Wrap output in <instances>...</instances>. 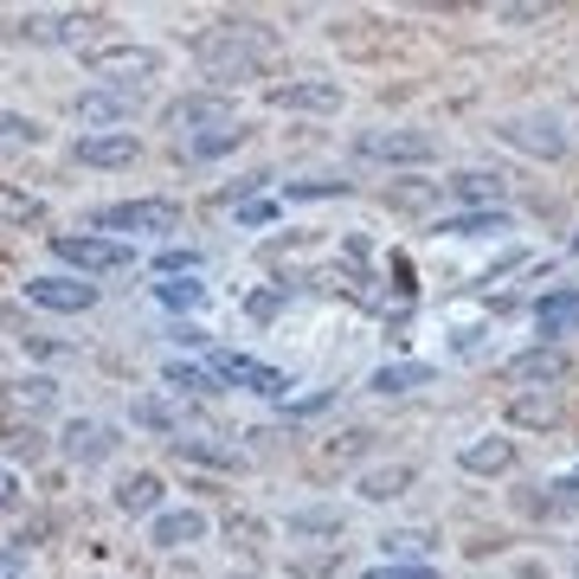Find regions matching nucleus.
Returning <instances> with one entry per match:
<instances>
[{
	"mask_svg": "<svg viewBox=\"0 0 579 579\" xmlns=\"http://www.w3.org/2000/svg\"><path fill=\"white\" fill-rule=\"evenodd\" d=\"M329 399H335V393H309V399H296V406H290V419H309V412H322Z\"/></svg>",
	"mask_w": 579,
	"mask_h": 579,
	"instance_id": "obj_38",
	"label": "nucleus"
},
{
	"mask_svg": "<svg viewBox=\"0 0 579 579\" xmlns=\"http://www.w3.org/2000/svg\"><path fill=\"white\" fill-rule=\"evenodd\" d=\"M116 508H130V515L155 508V515H161V477H155V470H130V477L116 483Z\"/></svg>",
	"mask_w": 579,
	"mask_h": 579,
	"instance_id": "obj_22",
	"label": "nucleus"
},
{
	"mask_svg": "<svg viewBox=\"0 0 579 579\" xmlns=\"http://www.w3.org/2000/svg\"><path fill=\"white\" fill-rule=\"evenodd\" d=\"M143 97H148V90H116V84H90V90L77 97V116H84V123H90V136H97V130H116V123L143 116Z\"/></svg>",
	"mask_w": 579,
	"mask_h": 579,
	"instance_id": "obj_8",
	"label": "nucleus"
},
{
	"mask_svg": "<svg viewBox=\"0 0 579 579\" xmlns=\"http://www.w3.org/2000/svg\"><path fill=\"white\" fill-rule=\"evenodd\" d=\"M200 65L219 77V84H238V77L258 72V52L245 46V26H225V33H207L200 39Z\"/></svg>",
	"mask_w": 579,
	"mask_h": 579,
	"instance_id": "obj_6",
	"label": "nucleus"
},
{
	"mask_svg": "<svg viewBox=\"0 0 579 579\" xmlns=\"http://www.w3.org/2000/svg\"><path fill=\"white\" fill-rule=\"evenodd\" d=\"M130 419H136L143 432H155V438H181V412H174L168 399H136Z\"/></svg>",
	"mask_w": 579,
	"mask_h": 579,
	"instance_id": "obj_26",
	"label": "nucleus"
},
{
	"mask_svg": "<svg viewBox=\"0 0 579 579\" xmlns=\"http://www.w3.org/2000/svg\"><path fill=\"white\" fill-rule=\"evenodd\" d=\"M168 342H181V348H207L213 335H207L200 322H174V329H168Z\"/></svg>",
	"mask_w": 579,
	"mask_h": 579,
	"instance_id": "obj_36",
	"label": "nucleus"
},
{
	"mask_svg": "<svg viewBox=\"0 0 579 579\" xmlns=\"http://www.w3.org/2000/svg\"><path fill=\"white\" fill-rule=\"evenodd\" d=\"M534 329L554 342V335H579V290L574 284H560V290H547L541 303H534Z\"/></svg>",
	"mask_w": 579,
	"mask_h": 579,
	"instance_id": "obj_15",
	"label": "nucleus"
},
{
	"mask_svg": "<svg viewBox=\"0 0 579 579\" xmlns=\"http://www.w3.org/2000/svg\"><path fill=\"white\" fill-rule=\"evenodd\" d=\"M554 419H560L554 393H515L508 399V426H554Z\"/></svg>",
	"mask_w": 579,
	"mask_h": 579,
	"instance_id": "obj_24",
	"label": "nucleus"
},
{
	"mask_svg": "<svg viewBox=\"0 0 579 579\" xmlns=\"http://www.w3.org/2000/svg\"><path fill=\"white\" fill-rule=\"evenodd\" d=\"M367 579H432V574H419V567H373Z\"/></svg>",
	"mask_w": 579,
	"mask_h": 579,
	"instance_id": "obj_40",
	"label": "nucleus"
},
{
	"mask_svg": "<svg viewBox=\"0 0 579 579\" xmlns=\"http://www.w3.org/2000/svg\"><path fill=\"white\" fill-rule=\"evenodd\" d=\"M213 380L219 386H245L258 399H284L290 393L284 367H264V361H251V355H213Z\"/></svg>",
	"mask_w": 579,
	"mask_h": 579,
	"instance_id": "obj_7",
	"label": "nucleus"
},
{
	"mask_svg": "<svg viewBox=\"0 0 579 579\" xmlns=\"http://www.w3.org/2000/svg\"><path fill=\"white\" fill-rule=\"evenodd\" d=\"M574 251H579V245H574Z\"/></svg>",
	"mask_w": 579,
	"mask_h": 579,
	"instance_id": "obj_42",
	"label": "nucleus"
},
{
	"mask_svg": "<svg viewBox=\"0 0 579 579\" xmlns=\"http://www.w3.org/2000/svg\"><path fill=\"white\" fill-rule=\"evenodd\" d=\"M412 477H419L412 464H386V470H367V477H361V496H367V503H393V496H406V490H412Z\"/></svg>",
	"mask_w": 579,
	"mask_h": 579,
	"instance_id": "obj_23",
	"label": "nucleus"
},
{
	"mask_svg": "<svg viewBox=\"0 0 579 579\" xmlns=\"http://www.w3.org/2000/svg\"><path fill=\"white\" fill-rule=\"evenodd\" d=\"M20 503V483H13V470H7V464H0V515H7V508Z\"/></svg>",
	"mask_w": 579,
	"mask_h": 579,
	"instance_id": "obj_39",
	"label": "nucleus"
},
{
	"mask_svg": "<svg viewBox=\"0 0 579 579\" xmlns=\"http://www.w3.org/2000/svg\"><path fill=\"white\" fill-rule=\"evenodd\" d=\"M444 238H490V232H508V207H483V213H451L438 225Z\"/></svg>",
	"mask_w": 579,
	"mask_h": 579,
	"instance_id": "obj_21",
	"label": "nucleus"
},
{
	"mask_svg": "<svg viewBox=\"0 0 579 579\" xmlns=\"http://www.w3.org/2000/svg\"><path fill=\"white\" fill-rule=\"evenodd\" d=\"M496 20H508V26H521V20H541V7H503Z\"/></svg>",
	"mask_w": 579,
	"mask_h": 579,
	"instance_id": "obj_41",
	"label": "nucleus"
},
{
	"mask_svg": "<svg viewBox=\"0 0 579 579\" xmlns=\"http://www.w3.org/2000/svg\"><path fill=\"white\" fill-rule=\"evenodd\" d=\"M329 194H348V181H296L290 200H329Z\"/></svg>",
	"mask_w": 579,
	"mask_h": 579,
	"instance_id": "obj_34",
	"label": "nucleus"
},
{
	"mask_svg": "<svg viewBox=\"0 0 579 579\" xmlns=\"http://www.w3.org/2000/svg\"><path fill=\"white\" fill-rule=\"evenodd\" d=\"M46 130L33 123V116H20V110H0V143H39Z\"/></svg>",
	"mask_w": 579,
	"mask_h": 579,
	"instance_id": "obj_33",
	"label": "nucleus"
},
{
	"mask_svg": "<svg viewBox=\"0 0 579 579\" xmlns=\"http://www.w3.org/2000/svg\"><path fill=\"white\" fill-rule=\"evenodd\" d=\"M168 386H181V393H219V380H213V367H200V361H168Z\"/></svg>",
	"mask_w": 579,
	"mask_h": 579,
	"instance_id": "obj_28",
	"label": "nucleus"
},
{
	"mask_svg": "<svg viewBox=\"0 0 579 579\" xmlns=\"http://www.w3.org/2000/svg\"><path fill=\"white\" fill-rule=\"evenodd\" d=\"M496 136H503L508 148H521V155H541V161H560V155H567V136H560L554 116H508Z\"/></svg>",
	"mask_w": 579,
	"mask_h": 579,
	"instance_id": "obj_10",
	"label": "nucleus"
},
{
	"mask_svg": "<svg viewBox=\"0 0 579 579\" xmlns=\"http://www.w3.org/2000/svg\"><path fill=\"white\" fill-rule=\"evenodd\" d=\"M155 271H161V278H200V251H187V245H168V251L155 258Z\"/></svg>",
	"mask_w": 579,
	"mask_h": 579,
	"instance_id": "obj_30",
	"label": "nucleus"
},
{
	"mask_svg": "<svg viewBox=\"0 0 579 579\" xmlns=\"http://www.w3.org/2000/svg\"><path fill=\"white\" fill-rule=\"evenodd\" d=\"M155 303H168V309H200V303H207V284H200V278H161V284H155Z\"/></svg>",
	"mask_w": 579,
	"mask_h": 579,
	"instance_id": "obj_27",
	"label": "nucleus"
},
{
	"mask_svg": "<svg viewBox=\"0 0 579 579\" xmlns=\"http://www.w3.org/2000/svg\"><path fill=\"white\" fill-rule=\"evenodd\" d=\"M0 219H7V225H39L46 207H39L33 194H20V187H7V181H0Z\"/></svg>",
	"mask_w": 579,
	"mask_h": 579,
	"instance_id": "obj_29",
	"label": "nucleus"
},
{
	"mask_svg": "<svg viewBox=\"0 0 579 579\" xmlns=\"http://www.w3.org/2000/svg\"><path fill=\"white\" fill-rule=\"evenodd\" d=\"M59 451H65L72 464H103V457L116 451V426H103V419H72V426L59 432Z\"/></svg>",
	"mask_w": 579,
	"mask_h": 579,
	"instance_id": "obj_14",
	"label": "nucleus"
},
{
	"mask_svg": "<svg viewBox=\"0 0 579 579\" xmlns=\"http://www.w3.org/2000/svg\"><path fill=\"white\" fill-rule=\"evenodd\" d=\"M355 155L361 161H406V168H426L438 161V143L426 130H361L355 136Z\"/></svg>",
	"mask_w": 579,
	"mask_h": 579,
	"instance_id": "obj_4",
	"label": "nucleus"
},
{
	"mask_svg": "<svg viewBox=\"0 0 579 579\" xmlns=\"http://www.w3.org/2000/svg\"><path fill=\"white\" fill-rule=\"evenodd\" d=\"M419 547H432V534H386V554H419Z\"/></svg>",
	"mask_w": 579,
	"mask_h": 579,
	"instance_id": "obj_37",
	"label": "nucleus"
},
{
	"mask_svg": "<svg viewBox=\"0 0 579 579\" xmlns=\"http://www.w3.org/2000/svg\"><path fill=\"white\" fill-rule=\"evenodd\" d=\"M503 373H508V386H528V393H554V380H567V373H574V361H567V348L541 342V348L515 355Z\"/></svg>",
	"mask_w": 579,
	"mask_h": 579,
	"instance_id": "obj_9",
	"label": "nucleus"
},
{
	"mask_svg": "<svg viewBox=\"0 0 579 579\" xmlns=\"http://www.w3.org/2000/svg\"><path fill=\"white\" fill-rule=\"evenodd\" d=\"M245 143V130L232 123V130H213V136H200V143H187L194 148V161H213V155H225V148H238Z\"/></svg>",
	"mask_w": 579,
	"mask_h": 579,
	"instance_id": "obj_32",
	"label": "nucleus"
},
{
	"mask_svg": "<svg viewBox=\"0 0 579 579\" xmlns=\"http://www.w3.org/2000/svg\"><path fill=\"white\" fill-rule=\"evenodd\" d=\"M148 534H155V547H194V541H207V515L200 508H161Z\"/></svg>",
	"mask_w": 579,
	"mask_h": 579,
	"instance_id": "obj_17",
	"label": "nucleus"
},
{
	"mask_svg": "<svg viewBox=\"0 0 579 579\" xmlns=\"http://www.w3.org/2000/svg\"><path fill=\"white\" fill-rule=\"evenodd\" d=\"M161 72V52L148 46H110V52H90V77L97 84H116V90H148V77Z\"/></svg>",
	"mask_w": 579,
	"mask_h": 579,
	"instance_id": "obj_5",
	"label": "nucleus"
},
{
	"mask_svg": "<svg viewBox=\"0 0 579 579\" xmlns=\"http://www.w3.org/2000/svg\"><path fill=\"white\" fill-rule=\"evenodd\" d=\"M7 444H13L20 457H39V451H46V438L33 432V426H7Z\"/></svg>",
	"mask_w": 579,
	"mask_h": 579,
	"instance_id": "obj_35",
	"label": "nucleus"
},
{
	"mask_svg": "<svg viewBox=\"0 0 579 579\" xmlns=\"http://www.w3.org/2000/svg\"><path fill=\"white\" fill-rule=\"evenodd\" d=\"M77 161H84V168H130V161H143V136H136V130L77 136Z\"/></svg>",
	"mask_w": 579,
	"mask_h": 579,
	"instance_id": "obj_12",
	"label": "nucleus"
},
{
	"mask_svg": "<svg viewBox=\"0 0 579 579\" xmlns=\"http://www.w3.org/2000/svg\"><path fill=\"white\" fill-rule=\"evenodd\" d=\"M278 110H342V84L329 77H296V84H278L271 90Z\"/></svg>",
	"mask_w": 579,
	"mask_h": 579,
	"instance_id": "obj_16",
	"label": "nucleus"
},
{
	"mask_svg": "<svg viewBox=\"0 0 579 579\" xmlns=\"http://www.w3.org/2000/svg\"><path fill=\"white\" fill-rule=\"evenodd\" d=\"M451 200H470V213H483V207H503V174H490V168H470V174H457V181H451Z\"/></svg>",
	"mask_w": 579,
	"mask_h": 579,
	"instance_id": "obj_19",
	"label": "nucleus"
},
{
	"mask_svg": "<svg viewBox=\"0 0 579 579\" xmlns=\"http://www.w3.org/2000/svg\"><path fill=\"white\" fill-rule=\"evenodd\" d=\"M13 399L20 406H33V412H52V399H59V386L39 373V380H13Z\"/></svg>",
	"mask_w": 579,
	"mask_h": 579,
	"instance_id": "obj_31",
	"label": "nucleus"
},
{
	"mask_svg": "<svg viewBox=\"0 0 579 579\" xmlns=\"http://www.w3.org/2000/svg\"><path fill=\"white\" fill-rule=\"evenodd\" d=\"M52 251H59L65 264L84 271V284L136 264V245H130V238H103V232H59V238H52Z\"/></svg>",
	"mask_w": 579,
	"mask_h": 579,
	"instance_id": "obj_1",
	"label": "nucleus"
},
{
	"mask_svg": "<svg viewBox=\"0 0 579 579\" xmlns=\"http://www.w3.org/2000/svg\"><path fill=\"white\" fill-rule=\"evenodd\" d=\"M97 13H26L20 20V39H39V46H77L90 39Z\"/></svg>",
	"mask_w": 579,
	"mask_h": 579,
	"instance_id": "obj_13",
	"label": "nucleus"
},
{
	"mask_svg": "<svg viewBox=\"0 0 579 579\" xmlns=\"http://www.w3.org/2000/svg\"><path fill=\"white\" fill-rule=\"evenodd\" d=\"M26 303L33 309H52V316H84L97 303V284H84V278H33L26 284Z\"/></svg>",
	"mask_w": 579,
	"mask_h": 579,
	"instance_id": "obj_11",
	"label": "nucleus"
},
{
	"mask_svg": "<svg viewBox=\"0 0 579 579\" xmlns=\"http://www.w3.org/2000/svg\"><path fill=\"white\" fill-rule=\"evenodd\" d=\"M290 534L296 541H329V534H342V508H296Z\"/></svg>",
	"mask_w": 579,
	"mask_h": 579,
	"instance_id": "obj_25",
	"label": "nucleus"
},
{
	"mask_svg": "<svg viewBox=\"0 0 579 579\" xmlns=\"http://www.w3.org/2000/svg\"><path fill=\"white\" fill-rule=\"evenodd\" d=\"M232 123H238V110H232V97H219V90H194V97L168 103V130H181L187 143H200V136H213V130H232Z\"/></svg>",
	"mask_w": 579,
	"mask_h": 579,
	"instance_id": "obj_3",
	"label": "nucleus"
},
{
	"mask_svg": "<svg viewBox=\"0 0 579 579\" xmlns=\"http://www.w3.org/2000/svg\"><path fill=\"white\" fill-rule=\"evenodd\" d=\"M174 225H181V207L174 200H116V207H97L90 213V232H103V238L110 232H148L155 238V232H174Z\"/></svg>",
	"mask_w": 579,
	"mask_h": 579,
	"instance_id": "obj_2",
	"label": "nucleus"
},
{
	"mask_svg": "<svg viewBox=\"0 0 579 579\" xmlns=\"http://www.w3.org/2000/svg\"><path fill=\"white\" fill-rule=\"evenodd\" d=\"M432 380H438V367H426V361H386L367 386L373 393H412V386H432Z\"/></svg>",
	"mask_w": 579,
	"mask_h": 579,
	"instance_id": "obj_20",
	"label": "nucleus"
},
{
	"mask_svg": "<svg viewBox=\"0 0 579 579\" xmlns=\"http://www.w3.org/2000/svg\"><path fill=\"white\" fill-rule=\"evenodd\" d=\"M470 477H503L508 464H515V444L508 438H477V444H464V457H457Z\"/></svg>",
	"mask_w": 579,
	"mask_h": 579,
	"instance_id": "obj_18",
	"label": "nucleus"
}]
</instances>
